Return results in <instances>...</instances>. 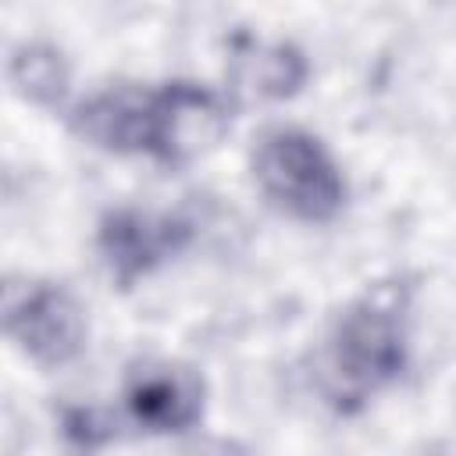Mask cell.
<instances>
[{"mask_svg":"<svg viewBox=\"0 0 456 456\" xmlns=\"http://www.w3.org/2000/svg\"><path fill=\"white\" fill-rule=\"evenodd\" d=\"M4 328L18 349L43 367L68 363L86 342L82 306L71 299V292L50 281L11 285L4 303Z\"/></svg>","mask_w":456,"mask_h":456,"instance_id":"3957f363","label":"cell"},{"mask_svg":"<svg viewBox=\"0 0 456 456\" xmlns=\"http://www.w3.org/2000/svg\"><path fill=\"white\" fill-rule=\"evenodd\" d=\"M7 78L18 96L53 107L68 93V61L50 43H21L7 61Z\"/></svg>","mask_w":456,"mask_h":456,"instance_id":"9c48e42d","label":"cell"},{"mask_svg":"<svg viewBox=\"0 0 456 456\" xmlns=\"http://www.w3.org/2000/svg\"><path fill=\"white\" fill-rule=\"evenodd\" d=\"M331 374L346 395H367L406 367V289L374 285L335 324Z\"/></svg>","mask_w":456,"mask_h":456,"instance_id":"6da1fadb","label":"cell"},{"mask_svg":"<svg viewBox=\"0 0 456 456\" xmlns=\"http://www.w3.org/2000/svg\"><path fill=\"white\" fill-rule=\"evenodd\" d=\"M253 175L267 200L303 221H328L346 200V182L324 142L303 128H267L253 150Z\"/></svg>","mask_w":456,"mask_h":456,"instance_id":"7a4b0ae2","label":"cell"},{"mask_svg":"<svg viewBox=\"0 0 456 456\" xmlns=\"http://www.w3.org/2000/svg\"><path fill=\"white\" fill-rule=\"evenodd\" d=\"M306 78V61L292 43H253L239 39L232 53V82L246 96L281 100L292 96Z\"/></svg>","mask_w":456,"mask_h":456,"instance_id":"ba28073f","label":"cell"},{"mask_svg":"<svg viewBox=\"0 0 456 456\" xmlns=\"http://www.w3.org/2000/svg\"><path fill=\"white\" fill-rule=\"evenodd\" d=\"M64 435L78 449L89 452V449H96V445H103V442L114 438V424L96 406H71V410H64Z\"/></svg>","mask_w":456,"mask_h":456,"instance_id":"30bf717a","label":"cell"},{"mask_svg":"<svg viewBox=\"0 0 456 456\" xmlns=\"http://www.w3.org/2000/svg\"><path fill=\"white\" fill-rule=\"evenodd\" d=\"M150 107H153V89L146 86H110L89 96L75 118L71 128L103 150L114 153H146L150 139Z\"/></svg>","mask_w":456,"mask_h":456,"instance_id":"52a82bcc","label":"cell"},{"mask_svg":"<svg viewBox=\"0 0 456 456\" xmlns=\"http://www.w3.org/2000/svg\"><path fill=\"white\" fill-rule=\"evenodd\" d=\"M224 132L228 107L217 93L192 82H171L164 89H153L146 153L167 164H182L214 150Z\"/></svg>","mask_w":456,"mask_h":456,"instance_id":"277c9868","label":"cell"},{"mask_svg":"<svg viewBox=\"0 0 456 456\" xmlns=\"http://www.w3.org/2000/svg\"><path fill=\"white\" fill-rule=\"evenodd\" d=\"M125 406L146 431H185L203 413V381L175 360H139L125 378Z\"/></svg>","mask_w":456,"mask_h":456,"instance_id":"5b68a950","label":"cell"},{"mask_svg":"<svg viewBox=\"0 0 456 456\" xmlns=\"http://www.w3.org/2000/svg\"><path fill=\"white\" fill-rule=\"evenodd\" d=\"M189 235L192 228L182 217L150 210H114L100 224V253L110 274L121 285H132L135 278L171 260L189 242Z\"/></svg>","mask_w":456,"mask_h":456,"instance_id":"8992f818","label":"cell"}]
</instances>
